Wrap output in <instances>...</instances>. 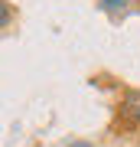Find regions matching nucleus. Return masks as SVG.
I'll return each mask as SVG.
<instances>
[{"label":"nucleus","mask_w":140,"mask_h":147,"mask_svg":"<svg viewBox=\"0 0 140 147\" xmlns=\"http://www.w3.org/2000/svg\"><path fill=\"white\" fill-rule=\"evenodd\" d=\"M127 3L130 0H98V7L104 13H121V10H127Z\"/></svg>","instance_id":"1"},{"label":"nucleus","mask_w":140,"mask_h":147,"mask_svg":"<svg viewBox=\"0 0 140 147\" xmlns=\"http://www.w3.org/2000/svg\"><path fill=\"white\" fill-rule=\"evenodd\" d=\"M10 16H13V13H10V3H7V0H0V30L10 23Z\"/></svg>","instance_id":"2"},{"label":"nucleus","mask_w":140,"mask_h":147,"mask_svg":"<svg viewBox=\"0 0 140 147\" xmlns=\"http://www.w3.org/2000/svg\"><path fill=\"white\" fill-rule=\"evenodd\" d=\"M72 147H91V144H72Z\"/></svg>","instance_id":"3"}]
</instances>
